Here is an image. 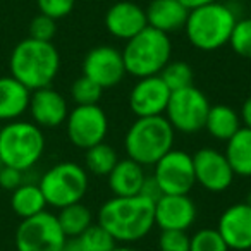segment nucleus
<instances>
[{"label": "nucleus", "mask_w": 251, "mask_h": 251, "mask_svg": "<svg viewBox=\"0 0 251 251\" xmlns=\"http://www.w3.org/2000/svg\"><path fill=\"white\" fill-rule=\"evenodd\" d=\"M115 243H136L155 227V201L143 195L112 196L98 210V222Z\"/></svg>", "instance_id": "nucleus-1"}, {"label": "nucleus", "mask_w": 251, "mask_h": 251, "mask_svg": "<svg viewBox=\"0 0 251 251\" xmlns=\"http://www.w3.org/2000/svg\"><path fill=\"white\" fill-rule=\"evenodd\" d=\"M11 76L29 91L47 88L60 71V55L52 42L26 38L12 49L9 59Z\"/></svg>", "instance_id": "nucleus-2"}, {"label": "nucleus", "mask_w": 251, "mask_h": 251, "mask_svg": "<svg viewBox=\"0 0 251 251\" xmlns=\"http://www.w3.org/2000/svg\"><path fill=\"white\" fill-rule=\"evenodd\" d=\"M237 23V16L232 7L219 0L201 7L191 9L184 31L188 42L201 52H215L229 45L230 33Z\"/></svg>", "instance_id": "nucleus-3"}, {"label": "nucleus", "mask_w": 251, "mask_h": 251, "mask_svg": "<svg viewBox=\"0 0 251 251\" xmlns=\"http://www.w3.org/2000/svg\"><path fill=\"white\" fill-rule=\"evenodd\" d=\"M174 138L176 131L165 115L136 117L126 131L124 150L127 158L151 167L174 148Z\"/></svg>", "instance_id": "nucleus-4"}, {"label": "nucleus", "mask_w": 251, "mask_h": 251, "mask_svg": "<svg viewBox=\"0 0 251 251\" xmlns=\"http://www.w3.org/2000/svg\"><path fill=\"white\" fill-rule=\"evenodd\" d=\"M45 151V134L35 122L12 121L0 127V165L29 171Z\"/></svg>", "instance_id": "nucleus-5"}, {"label": "nucleus", "mask_w": 251, "mask_h": 251, "mask_svg": "<svg viewBox=\"0 0 251 251\" xmlns=\"http://www.w3.org/2000/svg\"><path fill=\"white\" fill-rule=\"evenodd\" d=\"M171 36L150 26L127 40L122 50L126 73L138 79L160 74L164 67L171 62Z\"/></svg>", "instance_id": "nucleus-6"}, {"label": "nucleus", "mask_w": 251, "mask_h": 251, "mask_svg": "<svg viewBox=\"0 0 251 251\" xmlns=\"http://www.w3.org/2000/svg\"><path fill=\"white\" fill-rule=\"evenodd\" d=\"M88 172L76 162H59L42 176L38 186L47 200V205L64 208L79 203L88 191Z\"/></svg>", "instance_id": "nucleus-7"}, {"label": "nucleus", "mask_w": 251, "mask_h": 251, "mask_svg": "<svg viewBox=\"0 0 251 251\" xmlns=\"http://www.w3.org/2000/svg\"><path fill=\"white\" fill-rule=\"evenodd\" d=\"M210 107L212 105H210L206 95L193 84V86L172 91L164 115L171 122L174 131L184 134H195L205 129Z\"/></svg>", "instance_id": "nucleus-8"}, {"label": "nucleus", "mask_w": 251, "mask_h": 251, "mask_svg": "<svg viewBox=\"0 0 251 251\" xmlns=\"http://www.w3.org/2000/svg\"><path fill=\"white\" fill-rule=\"evenodd\" d=\"M57 215L42 212L25 219L16 229L14 244L18 251H60L67 244Z\"/></svg>", "instance_id": "nucleus-9"}, {"label": "nucleus", "mask_w": 251, "mask_h": 251, "mask_svg": "<svg viewBox=\"0 0 251 251\" xmlns=\"http://www.w3.org/2000/svg\"><path fill=\"white\" fill-rule=\"evenodd\" d=\"M64 124L67 140L81 150L103 143L108 133V117L100 105H76Z\"/></svg>", "instance_id": "nucleus-10"}, {"label": "nucleus", "mask_w": 251, "mask_h": 251, "mask_svg": "<svg viewBox=\"0 0 251 251\" xmlns=\"http://www.w3.org/2000/svg\"><path fill=\"white\" fill-rule=\"evenodd\" d=\"M153 167V177L162 195H189V191L195 188V165L193 155L188 151L172 148Z\"/></svg>", "instance_id": "nucleus-11"}, {"label": "nucleus", "mask_w": 251, "mask_h": 251, "mask_svg": "<svg viewBox=\"0 0 251 251\" xmlns=\"http://www.w3.org/2000/svg\"><path fill=\"white\" fill-rule=\"evenodd\" d=\"M126 74L127 73H126L122 52L114 47H95L83 59V76L95 81L101 90L117 86Z\"/></svg>", "instance_id": "nucleus-12"}, {"label": "nucleus", "mask_w": 251, "mask_h": 251, "mask_svg": "<svg viewBox=\"0 0 251 251\" xmlns=\"http://www.w3.org/2000/svg\"><path fill=\"white\" fill-rule=\"evenodd\" d=\"M196 184L210 193H224L234 182V172L224 151L215 148H200L193 155Z\"/></svg>", "instance_id": "nucleus-13"}, {"label": "nucleus", "mask_w": 251, "mask_h": 251, "mask_svg": "<svg viewBox=\"0 0 251 251\" xmlns=\"http://www.w3.org/2000/svg\"><path fill=\"white\" fill-rule=\"evenodd\" d=\"M172 91L164 83L160 74L140 77L129 93V108L136 117L164 115Z\"/></svg>", "instance_id": "nucleus-14"}, {"label": "nucleus", "mask_w": 251, "mask_h": 251, "mask_svg": "<svg viewBox=\"0 0 251 251\" xmlns=\"http://www.w3.org/2000/svg\"><path fill=\"white\" fill-rule=\"evenodd\" d=\"M217 230L226 241L229 250H251V205L241 201L227 206L220 213Z\"/></svg>", "instance_id": "nucleus-15"}, {"label": "nucleus", "mask_w": 251, "mask_h": 251, "mask_svg": "<svg viewBox=\"0 0 251 251\" xmlns=\"http://www.w3.org/2000/svg\"><path fill=\"white\" fill-rule=\"evenodd\" d=\"M105 28L114 38L117 40H131L148 28L147 12L136 2L131 0H119L112 4L105 12Z\"/></svg>", "instance_id": "nucleus-16"}, {"label": "nucleus", "mask_w": 251, "mask_h": 251, "mask_svg": "<svg viewBox=\"0 0 251 251\" xmlns=\"http://www.w3.org/2000/svg\"><path fill=\"white\" fill-rule=\"evenodd\" d=\"M196 220V205L188 195H162L155 201V226L162 230H188Z\"/></svg>", "instance_id": "nucleus-17"}, {"label": "nucleus", "mask_w": 251, "mask_h": 251, "mask_svg": "<svg viewBox=\"0 0 251 251\" xmlns=\"http://www.w3.org/2000/svg\"><path fill=\"white\" fill-rule=\"evenodd\" d=\"M28 112L33 122L42 129H55L62 126L69 114V107L62 95L52 86L31 91Z\"/></svg>", "instance_id": "nucleus-18"}, {"label": "nucleus", "mask_w": 251, "mask_h": 251, "mask_svg": "<svg viewBox=\"0 0 251 251\" xmlns=\"http://www.w3.org/2000/svg\"><path fill=\"white\" fill-rule=\"evenodd\" d=\"M145 12L150 28L171 36L172 33L184 29L189 9H186L179 0H151Z\"/></svg>", "instance_id": "nucleus-19"}, {"label": "nucleus", "mask_w": 251, "mask_h": 251, "mask_svg": "<svg viewBox=\"0 0 251 251\" xmlns=\"http://www.w3.org/2000/svg\"><path fill=\"white\" fill-rule=\"evenodd\" d=\"M147 177L143 165L131 158H124L115 164L107 176V182L114 196H134L141 193Z\"/></svg>", "instance_id": "nucleus-20"}, {"label": "nucleus", "mask_w": 251, "mask_h": 251, "mask_svg": "<svg viewBox=\"0 0 251 251\" xmlns=\"http://www.w3.org/2000/svg\"><path fill=\"white\" fill-rule=\"evenodd\" d=\"M31 91L12 76L0 77V122H12L28 112Z\"/></svg>", "instance_id": "nucleus-21"}, {"label": "nucleus", "mask_w": 251, "mask_h": 251, "mask_svg": "<svg viewBox=\"0 0 251 251\" xmlns=\"http://www.w3.org/2000/svg\"><path fill=\"white\" fill-rule=\"evenodd\" d=\"M243 127L239 112L234 110L229 105H212L206 115L205 129L217 141H224L234 136Z\"/></svg>", "instance_id": "nucleus-22"}, {"label": "nucleus", "mask_w": 251, "mask_h": 251, "mask_svg": "<svg viewBox=\"0 0 251 251\" xmlns=\"http://www.w3.org/2000/svg\"><path fill=\"white\" fill-rule=\"evenodd\" d=\"M224 155L234 176L251 177V129L241 127L230 140H227Z\"/></svg>", "instance_id": "nucleus-23"}, {"label": "nucleus", "mask_w": 251, "mask_h": 251, "mask_svg": "<svg viewBox=\"0 0 251 251\" xmlns=\"http://www.w3.org/2000/svg\"><path fill=\"white\" fill-rule=\"evenodd\" d=\"M47 200L43 196L38 184L33 182H23L18 189H14L11 195V208L23 220L35 217L47 210Z\"/></svg>", "instance_id": "nucleus-24"}, {"label": "nucleus", "mask_w": 251, "mask_h": 251, "mask_svg": "<svg viewBox=\"0 0 251 251\" xmlns=\"http://www.w3.org/2000/svg\"><path fill=\"white\" fill-rule=\"evenodd\" d=\"M57 220H59L60 229L66 234L67 239H76L88 227L93 226V215H91L90 208L81 201L60 208L57 213Z\"/></svg>", "instance_id": "nucleus-25"}, {"label": "nucleus", "mask_w": 251, "mask_h": 251, "mask_svg": "<svg viewBox=\"0 0 251 251\" xmlns=\"http://www.w3.org/2000/svg\"><path fill=\"white\" fill-rule=\"evenodd\" d=\"M84 151H86L84 153V165L95 176H108L112 169L115 167V164L119 162L117 151L105 141L95 145V147L88 148Z\"/></svg>", "instance_id": "nucleus-26"}, {"label": "nucleus", "mask_w": 251, "mask_h": 251, "mask_svg": "<svg viewBox=\"0 0 251 251\" xmlns=\"http://www.w3.org/2000/svg\"><path fill=\"white\" fill-rule=\"evenodd\" d=\"M69 244L74 251H110L115 246V239L100 224H93Z\"/></svg>", "instance_id": "nucleus-27"}, {"label": "nucleus", "mask_w": 251, "mask_h": 251, "mask_svg": "<svg viewBox=\"0 0 251 251\" xmlns=\"http://www.w3.org/2000/svg\"><path fill=\"white\" fill-rule=\"evenodd\" d=\"M160 77L164 79V83L167 84L171 91L193 86V81H195L191 66L188 62H182V60H174V62L171 60L160 73Z\"/></svg>", "instance_id": "nucleus-28"}, {"label": "nucleus", "mask_w": 251, "mask_h": 251, "mask_svg": "<svg viewBox=\"0 0 251 251\" xmlns=\"http://www.w3.org/2000/svg\"><path fill=\"white\" fill-rule=\"evenodd\" d=\"M229 45L236 55L241 59L251 60V18L237 19L232 33H230Z\"/></svg>", "instance_id": "nucleus-29"}, {"label": "nucleus", "mask_w": 251, "mask_h": 251, "mask_svg": "<svg viewBox=\"0 0 251 251\" xmlns=\"http://www.w3.org/2000/svg\"><path fill=\"white\" fill-rule=\"evenodd\" d=\"M101 93L103 90L86 76L77 77L71 86V97L76 101V105H98Z\"/></svg>", "instance_id": "nucleus-30"}, {"label": "nucleus", "mask_w": 251, "mask_h": 251, "mask_svg": "<svg viewBox=\"0 0 251 251\" xmlns=\"http://www.w3.org/2000/svg\"><path fill=\"white\" fill-rule=\"evenodd\" d=\"M189 251H229L217 229H200L189 237Z\"/></svg>", "instance_id": "nucleus-31"}, {"label": "nucleus", "mask_w": 251, "mask_h": 251, "mask_svg": "<svg viewBox=\"0 0 251 251\" xmlns=\"http://www.w3.org/2000/svg\"><path fill=\"white\" fill-rule=\"evenodd\" d=\"M57 33V21L45 14H38L29 23V38L38 42H52Z\"/></svg>", "instance_id": "nucleus-32"}, {"label": "nucleus", "mask_w": 251, "mask_h": 251, "mask_svg": "<svg viewBox=\"0 0 251 251\" xmlns=\"http://www.w3.org/2000/svg\"><path fill=\"white\" fill-rule=\"evenodd\" d=\"M40 14H45L52 19H64L74 11L76 0H36Z\"/></svg>", "instance_id": "nucleus-33"}, {"label": "nucleus", "mask_w": 251, "mask_h": 251, "mask_svg": "<svg viewBox=\"0 0 251 251\" xmlns=\"http://www.w3.org/2000/svg\"><path fill=\"white\" fill-rule=\"evenodd\" d=\"M158 248L160 251H189V236L186 230H162Z\"/></svg>", "instance_id": "nucleus-34"}, {"label": "nucleus", "mask_w": 251, "mask_h": 251, "mask_svg": "<svg viewBox=\"0 0 251 251\" xmlns=\"http://www.w3.org/2000/svg\"><path fill=\"white\" fill-rule=\"evenodd\" d=\"M23 176L25 172L18 171L14 167H5V165H0V188L7 189V191H14L19 186L23 184Z\"/></svg>", "instance_id": "nucleus-35"}, {"label": "nucleus", "mask_w": 251, "mask_h": 251, "mask_svg": "<svg viewBox=\"0 0 251 251\" xmlns=\"http://www.w3.org/2000/svg\"><path fill=\"white\" fill-rule=\"evenodd\" d=\"M239 117H241L243 127L251 129V97H248L246 100H244L243 107H241V112H239Z\"/></svg>", "instance_id": "nucleus-36"}, {"label": "nucleus", "mask_w": 251, "mask_h": 251, "mask_svg": "<svg viewBox=\"0 0 251 251\" xmlns=\"http://www.w3.org/2000/svg\"><path fill=\"white\" fill-rule=\"evenodd\" d=\"M182 5H184L186 9H196V7H201V5L205 4H210V2H215V0H179Z\"/></svg>", "instance_id": "nucleus-37"}, {"label": "nucleus", "mask_w": 251, "mask_h": 251, "mask_svg": "<svg viewBox=\"0 0 251 251\" xmlns=\"http://www.w3.org/2000/svg\"><path fill=\"white\" fill-rule=\"evenodd\" d=\"M110 251H138V250H134V248H131V246H117V244H115Z\"/></svg>", "instance_id": "nucleus-38"}, {"label": "nucleus", "mask_w": 251, "mask_h": 251, "mask_svg": "<svg viewBox=\"0 0 251 251\" xmlns=\"http://www.w3.org/2000/svg\"><path fill=\"white\" fill-rule=\"evenodd\" d=\"M60 251H74V250H73V248H71L69 241H67V244H66V246H64V248H62V250H60Z\"/></svg>", "instance_id": "nucleus-39"}, {"label": "nucleus", "mask_w": 251, "mask_h": 251, "mask_svg": "<svg viewBox=\"0 0 251 251\" xmlns=\"http://www.w3.org/2000/svg\"><path fill=\"white\" fill-rule=\"evenodd\" d=\"M244 201H246V203H248V205H251V191H250V193H248V198H246V200H244Z\"/></svg>", "instance_id": "nucleus-40"}, {"label": "nucleus", "mask_w": 251, "mask_h": 251, "mask_svg": "<svg viewBox=\"0 0 251 251\" xmlns=\"http://www.w3.org/2000/svg\"><path fill=\"white\" fill-rule=\"evenodd\" d=\"M91 2H100V0H91Z\"/></svg>", "instance_id": "nucleus-41"}, {"label": "nucleus", "mask_w": 251, "mask_h": 251, "mask_svg": "<svg viewBox=\"0 0 251 251\" xmlns=\"http://www.w3.org/2000/svg\"><path fill=\"white\" fill-rule=\"evenodd\" d=\"M0 127H2V126H0Z\"/></svg>", "instance_id": "nucleus-42"}]
</instances>
